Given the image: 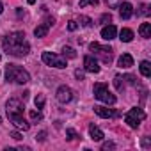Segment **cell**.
I'll use <instances>...</instances> for the list:
<instances>
[{"mask_svg":"<svg viewBox=\"0 0 151 151\" xmlns=\"http://www.w3.org/2000/svg\"><path fill=\"white\" fill-rule=\"evenodd\" d=\"M2 46L7 55H14V57H23L30 52V46H29L23 32H13V34L6 36L2 41Z\"/></svg>","mask_w":151,"mask_h":151,"instance_id":"1","label":"cell"},{"mask_svg":"<svg viewBox=\"0 0 151 151\" xmlns=\"http://www.w3.org/2000/svg\"><path fill=\"white\" fill-rule=\"evenodd\" d=\"M23 103L18 100V98H11L9 101H7V117H9V121L16 126V128H20V130H23V132H27L29 128H30V124L23 119Z\"/></svg>","mask_w":151,"mask_h":151,"instance_id":"2","label":"cell"},{"mask_svg":"<svg viewBox=\"0 0 151 151\" xmlns=\"http://www.w3.org/2000/svg\"><path fill=\"white\" fill-rule=\"evenodd\" d=\"M6 80L13 82V84H22L23 86V84H27L30 80V75L23 68L16 66V64H7L6 66Z\"/></svg>","mask_w":151,"mask_h":151,"instance_id":"3","label":"cell"},{"mask_svg":"<svg viewBox=\"0 0 151 151\" xmlns=\"http://www.w3.org/2000/svg\"><path fill=\"white\" fill-rule=\"evenodd\" d=\"M94 98L107 103V105H114L116 103V96L109 91L107 84H94Z\"/></svg>","mask_w":151,"mask_h":151,"instance_id":"4","label":"cell"},{"mask_svg":"<svg viewBox=\"0 0 151 151\" xmlns=\"http://www.w3.org/2000/svg\"><path fill=\"white\" fill-rule=\"evenodd\" d=\"M144 119H146V112H144L142 109H139V107L130 109V110L126 112V116H124V123H128L130 128H137Z\"/></svg>","mask_w":151,"mask_h":151,"instance_id":"5","label":"cell"},{"mask_svg":"<svg viewBox=\"0 0 151 151\" xmlns=\"http://www.w3.org/2000/svg\"><path fill=\"white\" fill-rule=\"evenodd\" d=\"M89 48H91L93 53H96L98 57H101V60H103L105 64H110V62H112V48H110V46H101V45H98V43H91Z\"/></svg>","mask_w":151,"mask_h":151,"instance_id":"6","label":"cell"},{"mask_svg":"<svg viewBox=\"0 0 151 151\" xmlns=\"http://www.w3.org/2000/svg\"><path fill=\"white\" fill-rule=\"evenodd\" d=\"M43 62L53 68H66V59L52 53V52H43Z\"/></svg>","mask_w":151,"mask_h":151,"instance_id":"7","label":"cell"},{"mask_svg":"<svg viewBox=\"0 0 151 151\" xmlns=\"http://www.w3.org/2000/svg\"><path fill=\"white\" fill-rule=\"evenodd\" d=\"M57 100H59L60 103L71 101V100H73V91H71L69 87H66V86H60V87L57 89Z\"/></svg>","mask_w":151,"mask_h":151,"instance_id":"8","label":"cell"},{"mask_svg":"<svg viewBox=\"0 0 151 151\" xmlns=\"http://www.w3.org/2000/svg\"><path fill=\"white\" fill-rule=\"evenodd\" d=\"M84 68H86V71H89V73H98V71H100L98 62H96L91 55H86V57H84Z\"/></svg>","mask_w":151,"mask_h":151,"instance_id":"9","label":"cell"},{"mask_svg":"<svg viewBox=\"0 0 151 151\" xmlns=\"http://www.w3.org/2000/svg\"><path fill=\"white\" fill-rule=\"evenodd\" d=\"M119 14H121L123 20H130L132 14H133V7H132V4H130V2H123V4H119Z\"/></svg>","mask_w":151,"mask_h":151,"instance_id":"10","label":"cell"},{"mask_svg":"<svg viewBox=\"0 0 151 151\" xmlns=\"http://www.w3.org/2000/svg\"><path fill=\"white\" fill-rule=\"evenodd\" d=\"M94 112H96L100 117H103V119H110V117L116 116V112H114L112 109H109V107H101V105L94 107Z\"/></svg>","mask_w":151,"mask_h":151,"instance_id":"11","label":"cell"},{"mask_svg":"<svg viewBox=\"0 0 151 151\" xmlns=\"http://www.w3.org/2000/svg\"><path fill=\"white\" fill-rule=\"evenodd\" d=\"M117 66H119V68H124V69L132 68V66H133V57H132L130 53H123V55L117 59Z\"/></svg>","mask_w":151,"mask_h":151,"instance_id":"12","label":"cell"},{"mask_svg":"<svg viewBox=\"0 0 151 151\" xmlns=\"http://www.w3.org/2000/svg\"><path fill=\"white\" fill-rule=\"evenodd\" d=\"M116 34H117V30H116V27H114V25H107V27H103V29H101V37H103L105 41L114 39V37H116Z\"/></svg>","mask_w":151,"mask_h":151,"instance_id":"13","label":"cell"},{"mask_svg":"<svg viewBox=\"0 0 151 151\" xmlns=\"http://www.w3.org/2000/svg\"><path fill=\"white\" fill-rule=\"evenodd\" d=\"M89 133H91V139L93 140H101L105 135H103V132L98 128V126H94V124H91L89 126Z\"/></svg>","mask_w":151,"mask_h":151,"instance_id":"14","label":"cell"},{"mask_svg":"<svg viewBox=\"0 0 151 151\" xmlns=\"http://www.w3.org/2000/svg\"><path fill=\"white\" fill-rule=\"evenodd\" d=\"M139 34H140L144 39H149V37H151V23H142L140 29H139Z\"/></svg>","mask_w":151,"mask_h":151,"instance_id":"15","label":"cell"},{"mask_svg":"<svg viewBox=\"0 0 151 151\" xmlns=\"http://www.w3.org/2000/svg\"><path fill=\"white\" fill-rule=\"evenodd\" d=\"M48 27H50V23H45V25H39V27H36V30H34V36H36V37H45V36L48 34Z\"/></svg>","mask_w":151,"mask_h":151,"instance_id":"16","label":"cell"},{"mask_svg":"<svg viewBox=\"0 0 151 151\" xmlns=\"http://www.w3.org/2000/svg\"><path fill=\"white\" fill-rule=\"evenodd\" d=\"M119 39H121L123 43H130V41L133 39V32H132L130 29H123L121 34H119Z\"/></svg>","mask_w":151,"mask_h":151,"instance_id":"17","label":"cell"},{"mask_svg":"<svg viewBox=\"0 0 151 151\" xmlns=\"http://www.w3.org/2000/svg\"><path fill=\"white\" fill-rule=\"evenodd\" d=\"M140 73L144 75V77H151V64L147 60H142L140 62Z\"/></svg>","mask_w":151,"mask_h":151,"instance_id":"18","label":"cell"},{"mask_svg":"<svg viewBox=\"0 0 151 151\" xmlns=\"http://www.w3.org/2000/svg\"><path fill=\"white\" fill-rule=\"evenodd\" d=\"M62 53H64L66 57H69V59H75V57H77V53H75V50H73L71 46H64V48H62Z\"/></svg>","mask_w":151,"mask_h":151,"instance_id":"19","label":"cell"},{"mask_svg":"<svg viewBox=\"0 0 151 151\" xmlns=\"http://www.w3.org/2000/svg\"><path fill=\"white\" fill-rule=\"evenodd\" d=\"M114 84H116L117 91H123V89H124V82H123V77H119V75H117V77L114 78Z\"/></svg>","mask_w":151,"mask_h":151,"instance_id":"20","label":"cell"},{"mask_svg":"<svg viewBox=\"0 0 151 151\" xmlns=\"http://www.w3.org/2000/svg\"><path fill=\"white\" fill-rule=\"evenodd\" d=\"M30 119L32 121H41L43 119V114L39 110H30Z\"/></svg>","mask_w":151,"mask_h":151,"instance_id":"21","label":"cell"},{"mask_svg":"<svg viewBox=\"0 0 151 151\" xmlns=\"http://www.w3.org/2000/svg\"><path fill=\"white\" fill-rule=\"evenodd\" d=\"M34 103H36V107H37V109H43V105H45V96H43V94H39V96L34 100Z\"/></svg>","mask_w":151,"mask_h":151,"instance_id":"22","label":"cell"},{"mask_svg":"<svg viewBox=\"0 0 151 151\" xmlns=\"http://www.w3.org/2000/svg\"><path fill=\"white\" fill-rule=\"evenodd\" d=\"M66 135H68V139H69V140H75V139H78V133L75 132V130H71V128H69V130H66Z\"/></svg>","mask_w":151,"mask_h":151,"instance_id":"23","label":"cell"},{"mask_svg":"<svg viewBox=\"0 0 151 151\" xmlns=\"http://www.w3.org/2000/svg\"><path fill=\"white\" fill-rule=\"evenodd\" d=\"M78 20H80V23H82L84 27H91V25H93V22H91V18H87V16H80Z\"/></svg>","mask_w":151,"mask_h":151,"instance_id":"24","label":"cell"},{"mask_svg":"<svg viewBox=\"0 0 151 151\" xmlns=\"http://www.w3.org/2000/svg\"><path fill=\"white\" fill-rule=\"evenodd\" d=\"M98 6V0H80V7H86V6Z\"/></svg>","mask_w":151,"mask_h":151,"instance_id":"25","label":"cell"},{"mask_svg":"<svg viewBox=\"0 0 151 151\" xmlns=\"http://www.w3.org/2000/svg\"><path fill=\"white\" fill-rule=\"evenodd\" d=\"M100 22H101V23H105V25H107V23H110V22H112V14H110V13L103 14V16L100 18Z\"/></svg>","mask_w":151,"mask_h":151,"instance_id":"26","label":"cell"},{"mask_svg":"<svg viewBox=\"0 0 151 151\" xmlns=\"http://www.w3.org/2000/svg\"><path fill=\"white\" fill-rule=\"evenodd\" d=\"M114 147H116V144H114V142H105V144L101 146V149H103V151H107V149H114Z\"/></svg>","mask_w":151,"mask_h":151,"instance_id":"27","label":"cell"},{"mask_svg":"<svg viewBox=\"0 0 151 151\" xmlns=\"http://www.w3.org/2000/svg\"><path fill=\"white\" fill-rule=\"evenodd\" d=\"M75 77H77L78 80H84V71H80V69H77V71H75Z\"/></svg>","mask_w":151,"mask_h":151,"instance_id":"28","label":"cell"},{"mask_svg":"<svg viewBox=\"0 0 151 151\" xmlns=\"http://www.w3.org/2000/svg\"><path fill=\"white\" fill-rule=\"evenodd\" d=\"M11 137H13L14 140H22V139H23V137H22V133H18V132H13V133H11Z\"/></svg>","mask_w":151,"mask_h":151,"instance_id":"29","label":"cell"},{"mask_svg":"<svg viewBox=\"0 0 151 151\" xmlns=\"http://www.w3.org/2000/svg\"><path fill=\"white\" fill-rule=\"evenodd\" d=\"M45 137H46V132H39V133L36 135V139H37V140H41V142L45 140Z\"/></svg>","mask_w":151,"mask_h":151,"instance_id":"30","label":"cell"},{"mask_svg":"<svg viewBox=\"0 0 151 151\" xmlns=\"http://www.w3.org/2000/svg\"><path fill=\"white\" fill-rule=\"evenodd\" d=\"M77 27H78L77 22H69V23H68V29H69V30H77Z\"/></svg>","mask_w":151,"mask_h":151,"instance_id":"31","label":"cell"},{"mask_svg":"<svg viewBox=\"0 0 151 151\" xmlns=\"http://www.w3.org/2000/svg\"><path fill=\"white\" fill-rule=\"evenodd\" d=\"M107 4H109L110 7H116V6H117V0H107Z\"/></svg>","mask_w":151,"mask_h":151,"instance_id":"32","label":"cell"},{"mask_svg":"<svg viewBox=\"0 0 151 151\" xmlns=\"http://www.w3.org/2000/svg\"><path fill=\"white\" fill-rule=\"evenodd\" d=\"M140 14H149V11H147V6H142V11H140Z\"/></svg>","mask_w":151,"mask_h":151,"instance_id":"33","label":"cell"},{"mask_svg":"<svg viewBox=\"0 0 151 151\" xmlns=\"http://www.w3.org/2000/svg\"><path fill=\"white\" fill-rule=\"evenodd\" d=\"M2 11H4V7H2V2H0V14H2Z\"/></svg>","mask_w":151,"mask_h":151,"instance_id":"34","label":"cell"},{"mask_svg":"<svg viewBox=\"0 0 151 151\" xmlns=\"http://www.w3.org/2000/svg\"><path fill=\"white\" fill-rule=\"evenodd\" d=\"M0 121H2V117H0Z\"/></svg>","mask_w":151,"mask_h":151,"instance_id":"35","label":"cell"},{"mask_svg":"<svg viewBox=\"0 0 151 151\" xmlns=\"http://www.w3.org/2000/svg\"><path fill=\"white\" fill-rule=\"evenodd\" d=\"M0 59H2V55H0Z\"/></svg>","mask_w":151,"mask_h":151,"instance_id":"36","label":"cell"}]
</instances>
